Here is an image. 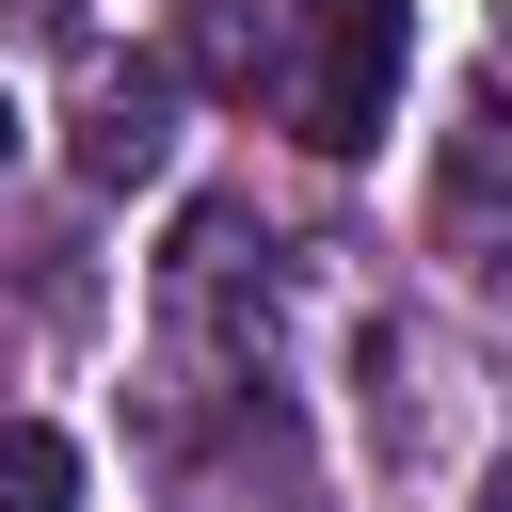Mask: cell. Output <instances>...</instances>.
<instances>
[{
  "label": "cell",
  "mask_w": 512,
  "mask_h": 512,
  "mask_svg": "<svg viewBox=\"0 0 512 512\" xmlns=\"http://www.w3.org/2000/svg\"><path fill=\"white\" fill-rule=\"evenodd\" d=\"M400 48H416V0H288V80H272V112H288L320 160H368V144H384V96H400Z\"/></svg>",
  "instance_id": "cell-1"
},
{
  "label": "cell",
  "mask_w": 512,
  "mask_h": 512,
  "mask_svg": "<svg viewBox=\"0 0 512 512\" xmlns=\"http://www.w3.org/2000/svg\"><path fill=\"white\" fill-rule=\"evenodd\" d=\"M64 160H80L96 192H144V176L176 160V64H80V128H64Z\"/></svg>",
  "instance_id": "cell-2"
},
{
  "label": "cell",
  "mask_w": 512,
  "mask_h": 512,
  "mask_svg": "<svg viewBox=\"0 0 512 512\" xmlns=\"http://www.w3.org/2000/svg\"><path fill=\"white\" fill-rule=\"evenodd\" d=\"M192 80L272 96V80H288V0H192Z\"/></svg>",
  "instance_id": "cell-3"
},
{
  "label": "cell",
  "mask_w": 512,
  "mask_h": 512,
  "mask_svg": "<svg viewBox=\"0 0 512 512\" xmlns=\"http://www.w3.org/2000/svg\"><path fill=\"white\" fill-rule=\"evenodd\" d=\"M496 192H512V96H496V80H480V96H464V112H448V208H464V224H480V208H496Z\"/></svg>",
  "instance_id": "cell-4"
},
{
  "label": "cell",
  "mask_w": 512,
  "mask_h": 512,
  "mask_svg": "<svg viewBox=\"0 0 512 512\" xmlns=\"http://www.w3.org/2000/svg\"><path fill=\"white\" fill-rule=\"evenodd\" d=\"M0 512H80V448L48 416H0Z\"/></svg>",
  "instance_id": "cell-5"
},
{
  "label": "cell",
  "mask_w": 512,
  "mask_h": 512,
  "mask_svg": "<svg viewBox=\"0 0 512 512\" xmlns=\"http://www.w3.org/2000/svg\"><path fill=\"white\" fill-rule=\"evenodd\" d=\"M0 160H16V96H0Z\"/></svg>",
  "instance_id": "cell-6"
},
{
  "label": "cell",
  "mask_w": 512,
  "mask_h": 512,
  "mask_svg": "<svg viewBox=\"0 0 512 512\" xmlns=\"http://www.w3.org/2000/svg\"><path fill=\"white\" fill-rule=\"evenodd\" d=\"M480 512H512V480H496V496H480Z\"/></svg>",
  "instance_id": "cell-7"
},
{
  "label": "cell",
  "mask_w": 512,
  "mask_h": 512,
  "mask_svg": "<svg viewBox=\"0 0 512 512\" xmlns=\"http://www.w3.org/2000/svg\"><path fill=\"white\" fill-rule=\"evenodd\" d=\"M496 32H512V0H496Z\"/></svg>",
  "instance_id": "cell-8"
}]
</instances>
